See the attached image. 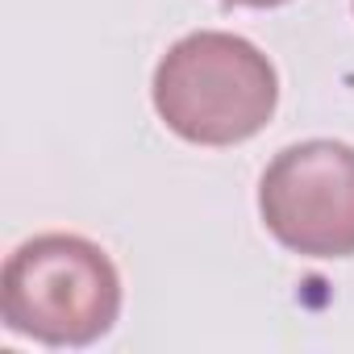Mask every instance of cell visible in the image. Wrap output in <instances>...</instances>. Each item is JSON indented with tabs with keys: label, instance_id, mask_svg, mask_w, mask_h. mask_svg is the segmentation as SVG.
<instances>
[{
	"label": "cell",
	"instance_id": "1",
	"mask_svg": "<svg viewBox=\"0 0 354 354\" xmlns=\"http://www.w3.org/2000/svg\"><path fill=\"white\" fill-rule=\"evenodd\" d=\"M150 96L162 125L184 142L238 146L275 117L279 75L254 42L201 30L158 59Z\"/></svg>",
	"mask_w": 354,
	"mask_h": 354
},
{
	"label": "cell",
	"instance_id": "2",
	"mask_svg": "<svg viewBox=\"0 0 354 354\" xmlns=\"http://www.w3.org/2000/svg\"><path fill=\"white\" fill-rule=\"evenodd\" d=\"M0 317L13 333L42 346H88L121 317V275L96 242L38 234L5 263Z\"/></svg>",
	"mask_w": 354,
	"mask_h": 354
},
{
	"label": "cell",
	"instance_id": "3",
	"mask_svg": "<svg viewBox=\"0 0 354 354\" xmlns=\"http://www.w3.org/2000/svg\"><path fill=\"white\" fill-rule=\"evenodd\" d=\"M259 213L279 246L304 259L354 254V146L313 138L271 158Z\"/></svg>",
	"mask_w": 354,
	"mask_h": 354
},
{
	"label": "cell",
	"instance_id": "4",
	"mask_svg": "<svg viewBox=\"0 0 354 354\" xmlns=\"http://www.w3.org/2000/svg\"><path fill=\"white\" fill-rule=\"evenodd\" d=\"M225 5H242V9H279L288 0H225Z\"/></svg>",
	"mask_w": 354,
	"mask_h": 354
}]
</instances>
